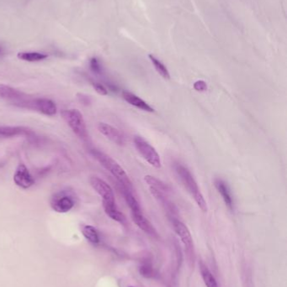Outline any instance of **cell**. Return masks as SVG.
I'll use <instances>...</instances> for the list:
<instances>
[{
	"instance_id": "17",
	"label": "cell",
	"mask_w": 287,
	"mask_h": 287,
	"mask_svg": "<svg viewBox=\"0 0 287 287\" xmlns=\"http://www.w3.org/2000/svg\"><path fill=\"white\" fill-rule=\"evenodd\" d=\"M17 57L24 62H37L46 59L48 56L46 54L37 52V51H23V52H19L17 55Z\"/></svg>"
},
{
	"instance_id": "14",
	"label": "cell",
	"mask_w": 287,
	"mask_h": 287,
	"mask_svg": "<svg viewBox=\"0 0 287 287\" xmlns=\"http://www.w3.org/2000/svg\"><path fill=\"white\" fill-rule=\"evenodd\" d=\"M132 217H133V222L135 223L136 225L141 228L142 230L144 231L145 233L149 234V235H152V236H155L157 234L154 227L146 219V217H144L143 212L132 213Z\"/></svg>"
},
{
	"instance_id": "18",
	"label": "cell",
	"mask_w": 287,
	"mask_h": 287,
	"mask_svg": "<svg viewBox=\"0 0 287 287\" xmlns=\"http://www.w3.org/2000/svg\"><path fill=\"white\" fill-rule=\"evenodd\" d=\"M24 94L18 91L16 89H13L11 87L7 86L4 84H0V97L10 100L11 102H14L15 100L19 99L23 97Z\"/></svg>"
},
{
	"instance_id": "8",
	"label": "cell",
	"mask_w": 287,
	"mask_h": 287,
	"mask_svg": "<svg viewBox=\"0 0 287 287\" xmlns=\"http://www.w3.org/2000/svg\"><path fill=\"white\" fill-rule=\"evenodd\" d=\"M173 225L178 236L181 239L184 249H185V252L190 260V257H193V254H194V244H193L192 237H191L190 231L184 223L178 219H173Z\"/></svg>"
},
{
	"instance_id": "6",
	"label": "cell",
	"mask_w": 287,
	"mask_h": 287,
	"mask_svg": "<svg viewBox=\"0 0 287 287\" xmlns=\"http://www.w3.org/2000/svg\"><path fill=\"white\" fill-rule=\"evenodd\" d=\"M134 145L136 149L139 151L140 155L146 160L151 166L159 169L162 167L161 165V159L159 155L146 140L141 136H135L134 138Z\"/></svg>"
},
{
	"instance_id": "21",
	"label": "cell",
	"mask_w": 287,
	"mask_h": 287,
	"mask_svg": "<svg viewBox=\"0 0 287 287\" xmlns=\"http://www.w3.org/2000/svg\"><path fill=\"white\" fill-rule=\"evenodd\" d=\"M148 57L149 59L151 60L152 65L154 66V68L157 71V73L164 79H169L170 78V74L168 73L167 67L163 65V63H162V62H160L159 60L157 59L152 55H149Z\"/></svg>"
},
{
	"instance_id": "28",
	"label": "cell",
	"mask_w": 287,
	"mask_h": 287,
	"mask_svg": "<svg viewBox=\"0 0 287 287\" xmlns=\"http://www.w3.org/2000/svg\"></svg>"
},
{
	"instance_id": "13",
	"label": "cell",
	"mask_w": 287,
	"mask_h": 287,
	"mask_svg": "<svg viewBox=\"0 0 287 287\" xmlns=\"http://www.w3.org/2000/svg\"><path fill=\"white\" fill-rule=\"evenodd\" d=\"M215 187L218 191V192L221 194L223 201L225 202L226 205L228 206L230 209H233L234 201H233V196L231 193L230 189L227 185V183L222 181V179H216L214 182Z\"/></svg>"
},
{
	"instance_id": "22",
	"label": "cell",
	"mask_w": 287,
	"mask_h": 287,
	"mask_svg": "<svg viewBox=\"0 0 287 287\" xmlns=\"http://www.w3.org/2000/svg\"><path fill=\"white\" fill-rule=\"evenodd\" d=\"M201 277L203 278L204 282L206 287H218L217 281L214 276L211 274V271L204 265H201Z\"/></svg>"
},
{
	"instance_id": "19",
	"label": "cell",
	"mask_w": 287,
	"mask_h": 287,
	"mask_svg": "<svg viewBox=\"0 0 287 287\" xmlns=\"http://www.w3.org/2000/svg\"><path fill=\"white\" fill-rule=\"evenodd\" d=\"M144 181L149 186V188H152V189H154V190L158 191L165 194H168L170 191V188H168V185H166L165 183H163L162 181L158 180L156 177H152V176L147 175L144 177Z\"/></svg>"
},
{
	"instance_id": "12",
	"label": "cell",
	"mask_w": 287,
	"mask_h": 287,
	"mask_svg": "<svg viewBox=\"0 0 287 287\" xmlns=\"http://www.w3.org/2000/svg\"><path fill=\"white\" fill-rule=\"evenodd\" d=\"M119 188L122 191V196L128 203V207H130L132 213H140L142 212V208L140 204L136 198L133 192H132V188H126L124 186L120 185Z\"/></svg>"
},
{
	"instance_id": "24",
	"label": "cell",
	"mask_w": 287,
	"mask_h": 287,
	"mask_svg": "<svg viewBox=\"0 0 287 287\" xmlns=\"http://www.w3.org/2000/svg\"><path fill=\"white\" fill-rule=\"evenodd\" d=\"M90 68L94 73H96V74H101L102 73V67H101V62L96 57H93L92 59L90 60Z\"/></svg>"
},
{
	"instance_id": "25",
	"label": "cell",
	"mask_w": 287,
	"mask_h": 287,
	"mask_svg": "<svg viewBox=\"0 0 287 287\" xmlns=\"http://www.w3.org/2000/svg\"><path fill=\"white\" fill-rule=\"evenodd\" d=\"M93 86H94V89H95V91L97 92L98 94H100V95L106 96V95L108 94L107 89H106V87L102 85V84H99V83H94Z\"/></svg>"
},
{
	"instance_id": "15",
	"label": "cell",
	"mask_w": 287,
	"mask_h": 287,
	"mask_svg": "<svg viewBox=\"0 0 287 287\" xmlns=\"http://www.w3.org/2000/svg\"><path fill=\"white\" fill-rule=\"evenodd\" d=\"M31 133L30 129L24 127L3 126L0 127V137H14L18 135H24Z\"/></svg>"
},
{
	"instance_id": "16",
	"label": "cell",
	"mask_w": 287,
	"mask_h": 287,
	"mask_svg": "<svg viewBox=\"0 0 287 287\" xmlns=\"http://www.w3.org/2000/svg\"><path fill=\"white\" fill-rule=\"evenodd\" d=\"M102 205H103L104 210L106 214L108 215L111 219L121 223H124L126 222V217L123 213L117 208L116 202H113V203L102 202Z\"/></svg>"
},
{
	"instance_id": "26",
	"label": "cell",
	"mask_w": 287,
	"mask_h": 287,
	"mask_svg": "<svg viewBox=\"0 0 287 287\" xmlns=\"http://www.w3.org/2000/svg\"><path fill=\"white\" fill-rule=\"evenodd\" d=\"M194 89L197 92H206L207 90V85L203 80H199L194 84Z\"/></svg>"
},
{
	"instance_id": "9",
	"label": "cell",
	"mask_w": 287,
	"mask_h": 287,
	"mask_svg": "<svg viewBox=\"0 0 287 287\" xmlns=\"http://www.w3.org/2000/svg\"><path fill=\"white\" fill-rule=\"evenodd\" d=\"M14 183L22 189H29L35 184V179L24 164H19L14 172Z\"/></svg>"
},
{
	"instance_id": "1",
	"label": "cell",
	"mask_w": 287,
	"mask_h": 287,
	"mask_svg": "<svg viewBox=\"0 0 287 287\" xmlns=\"http://www.w3.org/2000/svg\"><path fill=\"white\" fill-rule=\"evenodd\" d=\"M90 154L101 163L105 169L107 170L117 179L118 184L124 186L126 188H132L133 184L129 179V177L114 159L111 158V156L104 152H101V150H91Z\"/></svg>"
},
{
	"instance_id": "20",
	"label": "cell",
	"mask_w": 287,
	"mask_h": 287,
	"mask_svg": "<svg viewBox=\"0 0 287 287\" xmlns=\"http://www.w3.org/2000/svg\"><path fill=\"white\" fill-rule=\"evenodd\" d=\"M82 233L85 239L92 244H98L100 242V236L95 227L91 225H84L82 228Z\"/></svg>"
},
{
	"instance_id": "11",
	"label": "cell",
	"mask_w": 287,
	"mask_h": 287,
	"mask_svg": "<svg viewBox=\"0 0 287 287\" xmlns=\"http://www.w3.org/2000/svg\"><path fill=\"white\" fill-rule=\"evenodd\" d=\"M122 96H123V98H124L129 104L133 105V106L137 107V108H139V109H141V110L143 111H146V112H149V113L154 112V109H153L150 105L147 104L144 100L138 97L135 94H132L130 92H123V93H122Z\"/></svg>"
},
{
	"instance_id": "2",
	"label": "cell",
	"mask_w": 287,
	"mask_h": 287,
	"mask_svg": "<svg viewBox=\"0 0 287 287\" xmlns=\"http://www.w3.org/2000/svg\"><path fill=\"white\" fill-rule=\"evenodd\" d=\"M177 174L181 180L184 188L188 191V192L191 195L195 202L197 203L198 207H200L203 212L207 211V205L204 198L203 195L201 193L200 188L198 187L197 183L193 177L191 172L189 171L187 167L183 165L178 164L175 167Z\"/></svg>"
},
{
	"instance_id": "7",
	"label": "cell",
	"mask_w": 287,
	"mask_h": 287,
	"mask_svg": "<svg viewBox=\"0 0 287 287\" xmlns=\"http://www.w3.org/2000/svg\"><path fill=\"white\" fill-rule=\"evenodd\" d=\"M90 183L94 190L101 196L102 202L106 203L116 202L114 191L108 183L98 177H90Z\"/></svg>"
},
{
	"instance_id": "4",
	"label": "cell",
	"mask_w": 287,
	"mask_h": 287,
	"mask_svg": "<svg viewBox=\"0 0 287 287\" xmlns=\"http://www.w3.org/2000/svg\"><path fill=\"white\" fill-rule=\"evenodd\" d=\"M14 103L19 107L33 109L46 116H54L57 112V105L55 102L46 97L27 99L24 97L21 99L17 100Z\"/></svg>"
},
{
	"instance_id": "23",
	"label": "cell",
	"mask_w": 287,
	"mask_h": 287,
	"mask_svg": "<svg viewBox=\"0 0 287 287\" xmlns=\"http://www.w3.org/2000/svg\"><path fill=\"white\" fill-rule=\"evenodd\" d=\"M140 274L143 277H146V278H150L153 276V270H152V266L148 265V264H144L139 269Z\"/></svg>"
},
{
	"instance_id": "27",
	"label": "cell",
	"mask_w": 287,
	"mask_h": 287,
	"mask_svg": "<svg viewBox=\"0 0 287 287\" xmlns=\"http://www.w3.org/2000/svg\"><path fill=\"white\" fill-rule=\"evenodd\" d=\"M3 47H2V46H0V57H2V56H3Z\"/></svg>"
},
{
	"instance_id": "10",
	"label": "cell",
	"mask_w": 287,
	"mask_h": 287,
	"mask_svg": "<svg viewBox=\"0 0 287 287\" xmlns=\"http://www.w3.org/2000/svg\"><path fill=\"white\" fill-rule=\"evenodd\" d=\"M98 129L101 134H103L104 136H106L107 139L111 140L115 144L119 145H124V135L122 134V132L119 131L115 127L111 126L110 124H106V123H99Z\"/></svg>"
},
{
	"instance_id": "5",
	"label": "cell",
	"mask_w": 287,
	"mask_h": 287,
	"mask_svg": "<svg viewBox=\"0 0 287 287\" xmlns=\"http://www.w3.org/2000/svg\"><path fill=\"white\" fill-rule=\"evenodd\" d=\"M77 196L73 191L61 190L51 198V207L55 212L65 213L73 209L76 204Z\"/></svg>"
},
{
	"instance_id": "3",
	"label": "cell",
	"mask_w": 287,
	"mask_h": 287,
	"mask_svg": "<svg viewBox=\"0 0 287 287\" xmlns=\"http://www.w3.org/2000/svg\"><path fill=\"white\" fill-rule=\"evenodd\" d=\"M61 116L66 124L72 129V131L76 134L78 137L85 140L88 137L86 123L84 116L79 109L71 108L61 111Z\"/></svg>"
}]
</instances>
